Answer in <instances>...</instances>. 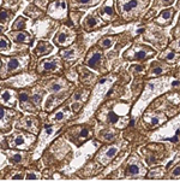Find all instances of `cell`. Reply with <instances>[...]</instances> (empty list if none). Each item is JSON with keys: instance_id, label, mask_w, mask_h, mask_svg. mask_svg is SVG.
I'll use <instances>...</instances> for the list:
<instances>
[{"instance_id": "obj_41", "label": "cell", "mask_w": 180, "mask_h": 182, "mask_svg": "<svg viewBox=\"0 0 180 182\" xmlns=\"http://www.w3.org/2000/svg\"><path fill=\"white\" fill-rule=\"evenodd\" d=\"M163 1H165V2H167V4H170L173 0H163Z\"/></svg>"}, {"instance_id": "obj_17", "label": "cell", "mask_w": 180, "mask_h": 182, "mask_svg": "<svg viewBox=\"0 0 180 182\" xmlns=\"http://www.w3.org/2000/svg\"><path fill=\"white\" fill-rule=\"evenodd\" d=\"M1 98H2V100H4L5 103H9V101H10V93H9V92H2Z\"/></svg>"}, {"instance_id": "obj_34", "label": "cell", "mask_w": 180, "mask_h": 182, "mask_svg": "<svg viewBox=\"0 0 180 182\" xmlns=\"http://www.w3.org/2000/svg\"><path fill=\"white\" fill-rule=\"evenodd\" d=\"M34 101H35V103L37 104V103L40 101V97H37V95H35V97H34Z\"/></svg>"}, {"instance_id": "obj_37", "label": "cell", "mask_w": 180, "mask_h": 182, "mask_svg": "<svg viewBox=\"0 0 180 182\" xmlns=\"http://www.w3.org/2000/svg\"><path fill=\"white\" fill-rule=\"evenodd\" d=\"M81 98V94H79V93H78V94H76V95H75V99H79Z\"/></svg>"}, {"instance_id": "obj_12", "label": "cell", "mask_w": 180, "mask_h": 182, "mask_svg": "<svg viewBox=\"0 0 180 182\" xmlns=\"http://www.w3.org/2000/svg\"><path fill=\"white\" fill-rule=\"evenodd\" d=\"M117 152H118L117 147H112V148L108 150V152H107V157H108V158H112V157H114V156L117 154Z\"/></svg>"}, {"instance_id": "obj_14", "label": "cell", "mask_w": 180, "mask_h": 182, "mask_svg": "<svg viewBox=\"0 0 180 182\" xmlns=\"http://www.w3.org/2000/svg\"><path fill=\"white\" fill-rule=\"evenodd\" d=\"M88 26H90V27H96L97 22H96V19H95V17H90V18L88 19Z\"/></svg>"}, {"instance_id": "obj_18", "label": "cell", "mask_w": 180, "mask_h": 182, "mask_svg": "<svg viewBox=\"0 0 180 182\" xmlns=\"http://www.w3.org/2000/svg\"><path fill=\"white\" fill-rule=\"evenodd\" d=\"M147 57V52H144V51H139L138 53L136 55V58L137 59H144Z\"/></svg>"}, {"instance_id": "obj_6", "label": "cell", "mask_w": 180, "mask_h": 182, "mask_svg": "<svg viewBox=\"0 0 180 182\" xmlns=\"http://www.w3.org/2000/svg\"><path fill=\"white\" fill-rule=\"evenodd\" d=\"M56 68V62H46V63H43V69L44 70H53Z\"/></svg>"}, {"instance_id": "obj_22", "label": "cell", "mask_w": 180, "mask_h": 182, "mask_svg": "<svg viewBox=\"0 0 180 182\" xmlns=\"http://www.w3.org/2000/svg\"><path fill=\"white\" fill-rule=\"evenodd\" d=\"M51 89H52L53 92H58V91H60V89H61V86H60V84H58V83H56V84H53V86L51 87Z\"/></svg>"}, {"instance_id": "obj_3", "label": "cell", "mask_w": 180, "mask_h": 182, "mask_svg": "<svg viewBox=\"0 0 180 182\" xmlns=\"http://www.w3.org/2000/svg\"><path fill=\"white\" fill-rule=\"evenodd\" d=\"M137 5H138V0H131V1L126 2L124 6H123V10H124V12H128V11L133 10Z\"/></svg>"}, {"instance_id": "obj_39", "label": "cell", "mask_w": 180, "mask_h": 182, "mask_svg": "<svg viewBox=\"0 0 180 182\" xmlns=\"http://www.w3.org/2000/svg\"><path fill=\"white\" fill-rule=\"evenodd\" d=\"M142 69H143L142 67H136V70H137V71H140Z\"/></svg>"}, {"instance_id": "obj_43", "label": "cell", "mask_w": 180, "mask_h": 182, "mask_svg": "<svg viewBox=\"0 0 180 182\" xmlns=\"http://www.w3.org/2000/svg\"><path fill=\"white\" fill-rule=\"evenodd\" d=\"M177 47H179V48H180V41L178 42V45H177Z\"/></svg>"}, {"instance_id": "obj_35", "label": "cell", "mask_w": 180, "mask_h": 182, "mask_svg": "<svg viewBox=\"0 0 180 182\" xmlns=\"http://www.w3.org/2000/svg\"><path fill=\"white\" fill-rule=\"evenodd\" d=\"M106 139H107V140H111V139H113V135H112V134H107V135H106Z\"/></svg>"}, {"instance_id": "obj_40", "label": "cell", "mask_w": 180, "mask_h": 182, "mask_svg": "<svg viewBox=\"0 0 180 182\" xmlns=\"http://www.w3.org/2000/svg\"><path fill=\"white\" fill-rule=\"evenodd\" d=\"M178 84H179V81H174L173 82V86H178Z\"/></svg>"}, {"instance_id": "obj_7", "label": "cell", "mask_w": 180, "mask_h": 182, "mask_svg": "<svg viewBox=\"0 0 180 182\" xmlns=\"http://www.w3.org/2000/svg\"><path fill=\"white\" fill-rule=\"evenodd\" d=\"M18 67H19L18 59H11V60L9 62V69H10V70H14V69H17Z\"/></svg>"}, {"instance_id": "obj_27", "label": "cell", "mask_w": 180, "mask_h": 182, "mask_svg": "<svg viewBox=\"0 0 180 182\" xmlns=\"http://www.w3.org/2000/svg\"><path fill=\"white\" fill-rule=\"evenodd\" d=\"M174 57H175V53H174V52H169L168 56H167V59H168V60H172V59H174Z\"/></svg>"}, {"instance_id": "obj_9", "label": "cell", "mask_w": 180, "mask_h": 182, "mask_svg": "<svg viewBox=\"0 0 180 182\" xmlns=\"http://www.w3.org/2000/svg\"><path fill=\"white\" fill-rule=\"evenodd\" d=\"M23 27H24V19H23V18H18L17 22L14 23L13 28L14 29H22Z\"/></svg>"}, {"instance_id": "obj_4", "label": "cell", "mask_w": 180, "mask_h": 182, "mask_svg": "<svg viewBox=\"0 0 180 182\" xmlns=\"http://www.w3.org/2000/svg\"><path fill=\"white\" fill-rule=\"evenodd\" d=\"M100 60H101V55H100V53H95L94 56L89 59L88 64H89V67H91V68H95L97 64L100 63Z\"/></svg>"}, {"instance_id": "obj_30", "label": "cell", "mask_w": 180, "mask_h": 182, "mask_svg": "<svg viewBox=\"0 0 180 182\" xmlns=\"http://www.w3.org/2000/svg\"><path fill=\"white\" fill-rule=\"evenodd\" d=\"M12 180H23V176L22 175H14L12 177Z\"/></svg>"}, {"instance_id": "obj_10", "label": "cell", "mask_w": 180, "mask_h": 182, "mask_svg": "<svg viewBox=\"0 0 180 182\" xmlns=\"http://www.w3.org/2000/svg\"><path fill=\"white\" fill-rule=\"evenodd\" d=\"M66 41H67V35H66L65 33L59 34V36H58V42H59V43H65Z\"/></svg>"}, {"instance_id": "obj_19", "label": "cell", "mask_w": 180, "mask_h": 182, "mask_svg": "<svg viewBox=\"0 0 180 182\" xmlns=\"http://www.w3.org/2000/svg\"><path fill=\"white\" fill-rule=\"evenodd\" d=\"M22 144H24V138H23V136H18V138L14 140V145H16V146L22 145Z\"/></svg>"}, {"instance_id": "obj_2", "label": "cell", "mask_w": 180, "mask_h": 182, "mask_svg": "<svg viewBox=\"0 0 180 182\" xmlns=\"http://www.w3.org/2000/svg\"><path fill=\"white\" fill-rule=\"evenodd\" d=\"M51 48H52V47H51L48 43L41 42V43L39 45V47H37V52L41 53V55H47V53L51 51Z\"/></svg>"}, {"instance_id": "obj_32", "label": "cell", "mask_w": 180, "mask_h": 182, "mask_svg": "<svg viewBox=\"0 0 180 182\" xmlns=\"http://www.w3.org/2000/svg\"><path fill=\"white\" fill-rule=\"evenodd\" d=\"M157 123H159V119H157V118H152V119H151V124H154V126H155V124H157Z\"/></svg>"}, {"instance_id": "obj_20", "label": "cell", "mask_w": 180, "mask_h": 182, "mask_svg": "<svg viewBox=\"0 0 180 182\" xmlns=\"http://www.w3.org/2000/svg\"><path fill=\"white\" fill-rule=\"evenodd\" d=\"M61 56L65 58H70L73 56V51H64V52H61Z\"/></svg>"}, {"instance_id": "obj_25", "label": "cell", "mask_w": 180, "mask_h": 182, "mask_svg": "<svg viewBox=\"0 0 180 182\" xmlns=\"http://www.w3.org/2000/svg\"><path fill=\"white\" fill-rule=\"evenodd\" d=\"M36 179H37V176L35 174H29L27 176V180H36Z\"/></svg>"}, {"instance_id": "obj_36", "label": "cell", "mask_w": 180, "mask_h": 182, "mask_svg": "<svg viewBox=\"0 0 180 182\" xmlns=\"http://www.w3.org/2000/svg\"><path fill=\"white\" fill-rule=\"evenodd\" d=\"M90 0H79V2H82V4H88Z\"/></svg>"}, {"instance_id": "obj_26", "label": "cell", "mask_w": 180, "mask_h": 182, "mask_svg": "<svg viewBox=\"0 0 180 182\" xmlns=\"http://www.w3.org/2000/svg\"><path fill=\"white\" fill-rule=\"evenodd\" d=\"M180 175V167L174 169V171H173V176H179Z\"/></svg>"}, {"instance_id": "obj_5", "label": "cell", "mask_w": 180, "mask_h": 182, "mask_svg": "<svg viewBox=\"0 0 180 182\" xmlns=\"http://www.w3.org/2000/svg\"><path fill=\"white\" fill-rule=\"evenodd\" d=\"M139 172V168L137 165H128L126 170V175H137Z\"/></svg>"}, {"instance_id": "obj_15", "label": "cell", "mask_w": 180, "mask_h": 182, "mask_svg": "<svg viewBox=\"0 0 180 182\" xmlns=\"http://www.w3.org/2000/svg\"><path fill=\"white\" fill-rule=\"evenodd\" d=\"M108 118H109V121H111L112 123H114V122H117V121H118V116H117L114 112H109Z\"/></svg>"}, {"instance_id": "obj_11", "label": "cell", "mask_w": 180, "mask_h": 182, "mask_svg": "<svg viewBox=\"0 0 180 182\" xmlns=\"http://www.w3.org/2000/svg\"><path fill=\"white\" fill-rule=\"evenodd\" d=\"M100 45H101L103 48H108L112 45V40L111 39H105V40H102V41L100 42Z\"/></svg>"}, {"instance_id": "obj_21", "label": "cell", "mask_w": 180, "mask_h": 182, "mask_svg": "<svg viewBox=\"0 0 180 182\" xmlns=\"http://www.w3.org/2000/svg\"><path fill=\"white\" fill-rule=\"evenodd\" d=\"M105 14H107V16H112V14H113L112 7H109V6H105Z\"/></svg>"}, {"instance_id": "obj_33", "label": "cell", "mask_w": 180, "mask_h": 182, "mask_svg": "<svg viewBox=\"0 0 180 182\" xmlns=\"http://www.w3.org/2000/svg\"><path fill=\"white\" fill-rule=\"evenodd\" d=\"M148 163H150V164H151V163H155V158H154V157L148 158Z\"/></svg>"}, {"instance_id": "obj_8", "label": "cell", "mask_w": 180, "mask_h": 182, "mask_svg": "<svg viewBox=\"0 0 180 182\" xmlns=\"http://www.w3.org/2000/svg\"><path fill=\"white\" fill-rule=\"evenodd\" d=\"M161 18H162V19H165V21H169V19L172 18V11H170V10H166V11H163V12L161 14Z\"/></svg>"}, {"instance_id": "obj_24", "label": "cell", "mask_w": 180, "mask_h": 182, "mask_svg": "<svg viewBox=\"0 0 180 182\" xmlns=\"http://www.w3.org/2000/svg\"><path fill=\"white\" fill-rule=\"evenodd\" d=\"M22 160V156L21 154H16V156H13V162H21Z\"/></svg>"}, {"instance_id": "obj_42", "label": "cell", "mask_w": 180, "mask_h": 182, "mask_svg": "<svg viewBox=\"0 0 180 182\" xmlns=\"http://www.w3.org/2000/svg\"><path fill=\"white\" fill-rule=\"evenodd\" d=\"M105 82H106V79H102V80L100 81V83H105Z\"/></svg>"}, {"instance_id": "obj_16", "label": "cell", "mask_w": 180, "mask_h": 182, "mask_svg": "<svg viewBox=\"0 0 180 182\" xmlns=\"http://www.w3.org/2000/svg\"><path fill=\"white\" fill-rule=\"evenodd\" d=\"M0 47H1V50H2V51L9 48V42L6 41L4 38H1V45H0Z\"/></svg>"}, {"instance_id": "obj_1", "label": "cell", "mask_w": 180, "mask_h": 182, "mask_svg": "<svg viewBox=\"0 0 180 182\" xmlns=\"http://www.w3.org/2000/svg\"><path fill=\"white\" fill-rule=\"evenodd\" d=\"M12 38H13L14 41L17 42H25V41H29L30 39H29V35L27 33H16V34H12Z\"/></svg>"}, {"instance_id": "obj_23", "label": "cell", "mask_w": 180, "mask_h": 182, "mask_svg": "<svg viewBox=\"0 0 180 182\" xmlns=\"http://www.w3.org/2000/svg\"><path fill=\"white\" fill-rule=\"evenodd\" d=\"M63 117H64V113H63V111H60V112H58L56 115V121H60V119H63Z\"/></svg>"}, {"instance_id": "obj_38", "label": "cell", "mask_w": 180, "mask_h": 182, "mask_svg": "<svg viewBox=\"0 0 180 182\" xmlns=\"http://www.w3.org/2000/svg\"><path fill=\"white\" fill-rule=\"evenodd\" d=\"M170 140L173 141V142H175V141L178 140V138H177V136H174V138H172V139H170Z\"/></svg>"}, {"instance_id": "obj_13", "label": "cell", "mask_w": 180, "mask_h": 182, "mask_svg": "<svg viewBox=\"0 0 180 182\" xmlns=\"http://www.w3.org/2000/svg\"><path fill=\"white\" fill-rule=\"evenodd\" d=\"M19 98H21V103L24 104L28 101V94L25 92H22V93H19Z\"/></svg>"}, {"instance_id": "obj_31", "label": "cell", "mask_w": 180, "mask_h": 182, "mask_svg": "<svg viewBox=\"0 0 180 182\" xmlns=\"http://www.w3.org/2000/svg\"><path fill=\"white\" fill-rule=\"evenodd\" d=\"M161 71H162V69H161V68H156V69H154L152 74H160Z\"/></svg>"}, {"instance_id": "obj_29", "label": "cell", "mask_w": 180, "mask_h": 182, "mask_svg": "<svg viewBox=\"0 0 180 182\" xmlns=\"http://www.w3.org/2000/svg\"><path fill=\"white\" fill-rule=\"evenodd\" d=\"M1 19H2V22L7 19V12H5V11L1 12Z\"/></svg>"}, {"instance_id": "obj_28", "label": "cell", "mask_w": 180, "mask_h": 182, "mask_svg": "<svg viewBox=\"0 0 180 182\" xmlns=\"http://www.w3.org/2000/svg\"><path fill=\"white\" fill-rule=\"evenodd\" d=\"M88 134H89L88 129H83V130H82V133H81V136H82V138H86V136H88Z\"/></svg>"}]
</instances>
